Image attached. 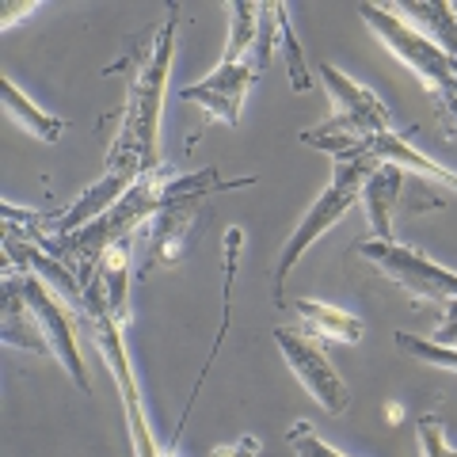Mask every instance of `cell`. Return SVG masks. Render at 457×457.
Instances as JSON below:
<instances>
[{"label":"cell","mask_w":457,"mask_h":457,"mask_svg":"<svg viewBox=\"0 0 457 457\" xmlns=\"http://www.w3.org/2000/svg\"><path fill=\"white\" fill-rule=\"evenodd\" d=\"M176 27H179V8L171 4L164 23L153 27V38L145 54H141V69L130 84V92H126L119 137L111 145L114 156H134L145 168V176L161 168V107H164V88L171 73V54H176Z\"/></svg>","instance_id":"cell-1"},{"label":"cell","mask_w":457,"mask_h":457,"mask_svg":"<svg viewBox=\"0 0 457 457\" xmlns=\"http://www.w3.org/2000/svg\"><path fill=\"white\" fill-rule=\"evenodd\" d=\"M4 252H8V263L16 267L20 275L38 278L57 297V302L73 305L80 312V305H84V286H80V275H77L73 267L62 263V260H54L46 248L35 245V240L27 237L23 228H16V225H4Z\"/></svg>","instance_id":"cell-9"},{"label":"cell","mask_w":457,"mask_h":457,"mask_svg":"<svg viewBox=\"0 0 457 457\" xmlns=\"http://www.w3.org/2000/svg\"><path fill=\"white\" fill-rule=\"evenodd\" d=\"M317 73L324 80L328 96H332L336 114L324 126H317V130L302 134L305 145L336 156V161L343 164V161H359V145L366 137L393 134V114L374 92L362 88L359 80H351L347 73H339V69L328 65V62L317 69Z\"/></svg>","instance_id":"cell-2"},{"label":"cell","mask_w":457,"mask_h":457,"mask_svg":"<svg viewBox=\"0 0 457 457\" xmlns=\"http://www.w3.org/2000/svg\"><path fill=\"white\" fill-rule=\"evenodd\" d=\"M393 12L457 65V4H393Z\"/></svg>","instance_id":"cell-15"},{"label":"cell","mask_w":457,"mask_h":457,"mask_svg":"<svg viewBox=\"0 0 457 457\" xmlns=\"http://www.w3.org/2000/svg\"><path fill=\"white\" fill-rule=\"evenodd\" d=\"M23 294H27V309H31V317H35V324H38L42 339H46L50 354L65 366V374L77 381V389L88 393V389H92L88 370H84L80 347H77V336H73V324L65 320L62 305H57V297H54L38 278H31V275H23Z\"/></svg>","instance_id":"cell-10"},{"label":"cell","mask_w":457,"mask_h":457,"mask_svg":"<svg viewBox=\"0 0 457 457\" xmlns=\"http://www.w3.org/2000/svg\"><path fill=\"white\" fill-rule=\"evenodd\" d=\"M260 453V438H237V442H228V446H218L210 457H255Z\"/></svg>","instance_id":"cell-23"},{"label":"cell","mask_w":457,"mask_h":457,"mask_svg":"<svg viewBox=\"0 0 457 457\" xmlns=\"http://www.w3.org/2000/svg\"><path fill=\"white\" fill-rule=\"evenodd\" d=\"M435 343H442V347H457V302H453V309H450V317H446V324L435 332Z\"/></svg>","instance_id":"cell-24"},{"label":"cell","mask_w":457,"mask_h":457,"mask_svg":"<svg viewBox=\"0 0 457 457\" xmlns=\"http://www.w3.org/2000/svg\"><path fill=\"white\" fill-rule=\"evenodd\" d=\"M0 96H4V111L16 119L27 134H35L38 141H62V119H54V114H46L42 107H35L31 99H27L20 88H16V80H0Z\"/></svg>","instance_id":"cell-18"},{"label":"cell","mask_w":457,"mask_h":457,"mask_svg":"<svg viewBox=\"0 0 457 457\" xmlns=\"http://www.w3.org/2000/svg\"><path fill=\"white\" fill-rule=\"evenodd\" d=\"M416 435H420V450L423 457H457V450H450L446 435H442V423L435 416H423L416 423Z\"/></svg>","instance_id":"cell-22"},{"label":"cell","mask_w":457,"mask_h":457,"mask_svg":"<svg viewBox=\"0 0 457 457\" xmlns=\"http://www.w3.org/2000/svg\"><path fill=\"white\" fill-rule=\"evenodd\" d=\"M404 191H408L404 168L381 161L370 171V179L362 187V203L370 213V225H374V240H393V213L404 203Z\"/></svg>","instance_id":"cell-12"},{"label":"cell","mask_w":457,"mask_h":457,"mask_svg":"<svg viewBox=\"0 0 457 457\" xmlns=\"http://www.w3.org/2000/svg\"><path fill=\"white\" fill-rule=\"evenodd\" d=\"M80 286H84V305H80V320L84 328L92 332V343L104 354V362L111 366L114 385L122 393V411H126V427H130V442H134V457H161L156 453V442H153V427L145 416V400H141V385L134 378V366H130V354H126V343H122V324L114 320V312L104 302V290L88 270H80Z\"/></svg>","instance_id":"cell-3"},{"label":"cell","mask_w":457,"mask_h":457,"mask_svg":"<svg viewBox=\"0 0 457 457\" xmlns=\"http://www.w3.org/2000/svg\"><path fill=\"white\" fill-rule=\"evenodd\" d=\"M176 446H179V431H176V435H171V442H168V450H164L161 457H176Z\"/></svg>","instance_id":"cell-25"},{"label":"cell","mask_w":457,"mask_h":457,"mask_svg":"<svg viewBox=\"0 0 457 457\" xmlns=\"http://www.w3.org/2000/svg\"><path fill=\"white\" fill-rule=\"evenodd\" d=\"M92 275L99 282V290H104V302L114 312V320L126 328V324H130V305H126V302H130V270H126V248L119 245V248L104 252V260L92 267Z\"/></svg>","instance_id":"cell-17"},{"label":"cell","mask_w":457,"mask_h":457,"mask_svg":"<svg viewBox=\"0 0 457 457\" xmlns=\"http://www.w3.org/2000/svg\"><path fill=\"white\" fill-rule=\"evenodd\" d=\"M354 252H359L370 267H378V275L404 286V290L411 297H420V302H431V305L457 302V275L453 270L438 267L435 260L396 245V240H362Z\"/></svg>","instance_id":"cell-6"},{"label":"cell","mask_w":457,"mask_h":457,"mask_svg":"<svg viewBox=\"0 0 457 457\" xmlns=\"http://www.w3.org/2000/svg\"><path fill=\"white\" fill-rule=\"evenodd\" d=\"M263 73L255 69L252 57H240V62H221L206 80L183 88V104H198L206 114L221 119L228 126H240V107H245V96Z\"/></svg>","instance_id":"cell-11"},{"label":"cell","mask_w":457,"mask_h":457,"mask_svg":"<svg viewBox=\"0 0 457 457\" xmlns=\"http://www.w3.org/2000/svg\"><path fill=\"white\" fill-rule=\"evenodd\" d=\"M359 16L374 27V35L396 54V62H404L416 73L427 92L435 99L438 119L446 122V134L457 137V65L427 35H420L411 23H404L393 8H378V4H362Z\"/></svg>","instance_id":"cell-4"},{"label":"cell","mask_w":457,"mask_h":457,"mask_svg":"<svg viewBox=\"0 0 457 457\" xmlns=\"http://www.w3.org/2000/svg\"><path fill=\"white\" fill-rule=\"evenodd\" d=\"M374 168H378V161H370V156H362V161H343L336 168L332 183H328L317 203L305 210L302 225L294 228V237L286 240V248H282L278 263H275V305H282V286H286V278H290L294 263L302 260L312 245H317V237H324L328 228L343 218V213L359 203L362 187H366V179H370V171H374Z\"/></svg>","instance_id":"cell-5"},{"label":"cell","mask_w":457,"mask_h":457,"mask_svg":"<svg viewBox=\"0 0 457 457\" xmlns=\"http://www.w3.org/2000/svg\"><path fill=\"white\" fill-rule=\"evenodd\" d=\"M362 156H370V161H389L396 168H411V171H423L427 179H435V183H446L450 191H457V171L450 168H442L435 161H427V156L420 149H411L408 145V137H400L396 130L393 134H374V137H366L362 145H359V161Z\"/></svg>","instance_id":"cell-14"},{"label":"cell","mask_w":457,"mask_h":457,"mask_svg":"<svg viewBox=\"0 0 457 457\" xmlns=\"http://www.w3.org/2000/svg\"><path fill=\"white\" fill-rule=\"evenodd\" d=\"M0 339L8 347H23V351H35V354H50L46 339H42L38 324L27 309V294H23V275L16 267L8 270L4 278V320H0Z\"/></svg>","instance_id":"cell-13"},{"label":"cell","mask_w":457,"mask_h":457,"mask_svg":"<svg viewBox=\"0 0 457 457\" xmlns=\"http://www.w3.org/2000/svg\"><path fill=\"white\" fill-rule=\"evenodd\" d=\"M286 442L294 446V453L297 457H343L336 446H328V442L312 431V427L302 420V423H294L290 431H286Z\"/></svg>","instance_id":"cell-21"},{"label":"cell","mask_w":457,"mask_h":457,"mask_svg":"<svg viewBox=\"0 0 457 457\" xmlns=\"http://www.w3.org/2000/svg\"><path fill=\"white\" fill-rule=\"evenodd\" d=\"M275 343H278V351L286 354V362H290L294 378L305 385L309 396L317 400L328 416H343V411L351 408L347 385H343V378L336 374V366L328 362V354L309 336L294 332V328H275Z\"/></svg>","instance_id":"cell-8"},{"label":"cell","mask_w":457,"mask_h":457,"mask_svg":"<svg viewBox=\"0 0 457 457\" xmlns=\"http://www.w3.org/2000/svg\"><path fill=\"white\" fill-rule=\"evenodd\" d=\"M286 50V65H290V84L294 92H309L312 88V77L305 69V54L302 46H297V35L290 27V12H286V4H275V50Z\"/></svg>","instance_id":"cell-19"},{"label":"cell","mask_w":457,"mask_h":457,"mask_svg":"<svg viewBox=\"0 0 457 457\" xmlns=\"http://www.w3.org/2000/svg\"><path fill=\"white\" fill-rule=\"evenodd\" d=\"M210 195H221V191L203 187V191L176 195L171 203H164L145 225H141L145 228V233H141V270H153V267L171 270L179 263L183 245H187V233L195 228L198 213H203Z\"/></svg>","instance_id":"cell-7"},{"label":"cell","mask_w":457,"mask_h":457,"mask_svg":"<svg viewBox=\"0 0 457 457\" xmlns=\"http://www.w3.org/2000/svg\"><path fill=\"white\" fill-rule=\"evenodd\" d=\"M297 317H302L312 332L324 336V339H339V343H362L366 336V324L351 312H343L336 305H324V302H312V297H297L294 302Z\"/></svg>","instance_id":"cell-16"},{"label":"cell","mask_w":457,"mask_h":457,"mask_svg":"<svg viewBox=\"0 0 457 457\" xmlns=\"http://www.w3.org/2000/svg\"><path fill=\"white\" fill-rule=\"evenodd\" d=\"M396 347L420 359L427 366H442V370H453L457 374V347H442L435 339H423V336H408V332H396Z\"/></svg>","instance_id":"cell-20"}]
</instances>
